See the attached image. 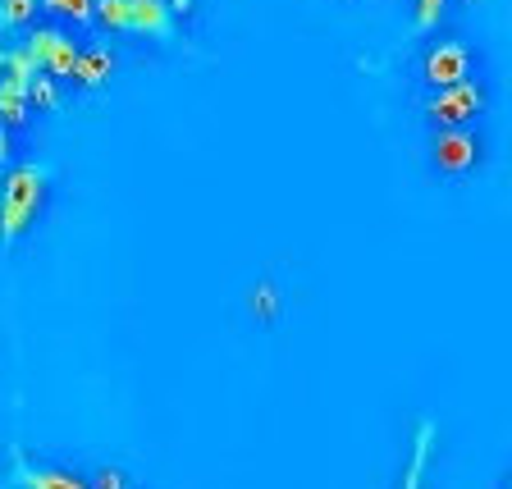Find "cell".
<instances>
[{"label":"cell","mask_w":512,"mask_h":489,"mask_svg":"<svg viewBox=\"0 0 512 489\" xmlns=\"http://www.w3.org/2000/svg\"><path fill=\"white\" fill-rule=\"evenodd\" d=\"M46 192V170L42 165H14L0 183V243L14 247L32 229L37 211H42Z\"/></svg>","instance_id":"cell-1"},{"label":"cell","mask_w":512,"mask_h":489,"mask_svg":"<svg viewBox=\"0 0 512 489\" xmlns=\"http://www.w3.org/2000/svg\"><path fill=\"white\" fill-rule=\"evenodd\" d=\"M28 51L37 55V69H42V74H51V78H69V74H74L78 46H74V37H69V32L37 28L28 37Z\"/></svg>","instance_id":"cell-3"},{"label":"cell","mask_w":512,"mask_h":489,"mask_svg":"<svg viewBox=\"0 0 512 489\" xmlns=\"http://www.w3.org/2000/svg\"><path fill=\"white\" fill-rule=\"evenodd\" d=\"M23 119H28V87L14 78H0V124L19 128Z\"/></svg>","instance_id":"cell-10"},{"label":"cell","mask_w":512,"mask_h":489,"mask_svg":"<svg viewBox=\"0 0 512 489\" xmlns=\"http://www.w3.org/2000/svg\"><path fill=\"white\" fill-rule=\"evenodd\" d=\"M256 302H261V311H266V316H270V311H275V288H270V284H261V288H256V298H252V307H256Z\"/></svg>","instance_id":"cell-18"},{"label":"cell","mask_w":512,"mask_h":489,"mask_svg":"<svg viewBox=\"0 0 512 489\" xmlns=\"http://www.w3.org/2000/svg\"><path fill=\"white\" fill-rule=\"evenodd\" d=\"M5 156H10V128L0 124V160H5Z\"/></svg>","instance_id":"cell-20"},{"label":"cell","mask_w":512,"mask_h":489,"mask_svg":"<svg viewBox=\"0 0 512 489\" xmlns=\"http://www.w3.org/2000/svg\"><path fill=\"white\" fill-rule=\"evenodd\" d=\"M60 78H51V74H37L28 83V106H37V110H60Z\"/></svg>","instance_id":"cell-13"},{"label":"cell","mask_w":512,"mask_h":489,"mask_svg":"<svg viewBox=\"0 0 512 489\" xmlns=\"http://www.w3.org/2000/svg\"><path fill=\"white\" fill-rule=\"evenodd\" d=\"M471 78V51L462 42H439L426 55V83L430 87H453Z\"/></svg>","instance_id":"cell-5"},{"label":"cell","mask_w":512,"mask_h":489,"mask_svg":"<svg viewBox=\"0 0 512 489\" xmlns=\"http://www.w3.org/2000/svg\"><path fill=\"white\" fill-rule=\"evenodd\" d=\"M42 10L64 14V19H74V23H92L96 0H42Z\"/></svg>","instance_id":"cell-15"},{"label":"cell","mask_w":512,"mask_h":489,"mask_svg":"<svg viewBox=\"0 0 512 489\" xmlns=\"http://www.w3.org/2000/svg\"><path fill=\"white\" fill-rule=\"evenodd\" d=\"M0 78H14V83L28 87L32 78H37V55H32L28 46H14V51H5V60H0Z\"/></svg>","instance_id":"cell-11"},{"label":"cell","mask_w":512,"mask_h":489,"mask_svg":"<svg viewBox=\"0 0 512 489\" xmlns=\"http://www.w3.org/2000/svg\"><path fill=\"white\" fill-rule=\"evenodd\" d=\"M42 10V0H0V28H28Z\"/></svg>","instance_id":"cell-12"},{"label":"cell","mask_w":512,"mask_h":489,"mask_svg":"<svg viewBox=\"0 0 512 489\" xmlns=\"http://www.w3.org/2000/svg\"><path fill=\"white\" fill-rule=\"evenodd\" d=\"M14 485L19 489H92L64 467H42V462H28L23 453H14Z\"/></svg>","instance_id":"cell-6"},{"label":"cell","mask_w":512,"mask_h":489,"mask_svg":"<svg viewBox=\"0 0 512 489\" xmlns=\"http://www.w3.org/2000/svg\"><path fill=\"white\" fill-rule=\"evenodd\" d=\"M110 69H115V55L106 51V46H87V51H78V60H74V83L78 87H101L110 78Z\"/></svg>","instance_id":"cell-8"},{"label":"cell","mask_w":512,"mask_h":489,"mask_svg":"<svg viewBox=\"0 0 512 489\" xmlns=\"http://www.w3.org/2000/svg\"><path fill=\"white\" fill-rule=\"evenodd\" d=\"M92 19L110 32H128V0H96Z\"/></svg>","instance_id":"cell-14"},{"label":"cell","mask_w":512,"mask_h":489,"mask_svg":"<svg viewBox=\"0 0 512 489\" xmlns=\"http://www.w3.org/2000/svg\"><path fill=\"white\" fill-rule=\"evenodd\" d=\"M128 32H147V37H170L174 14L165 0H128Z\"/></svg>","instance_id":"cell-7"},{"label":"cell","mask_w":512,"mask_h":489,"mask_svg":"<svg viewBox=\"0 0 512 489\" xmlns=\"http://www.w3.org/2000/svg\"><path fill=\"white\" fill-rule=\"evenodd\" d=\"M92 489H128V476L119 467H101V471H96V485Z\"/></svg>","instance_id":"cell-17"},{"label":"cell","mask_w":512,"mask_h":489,"mask_svg":"<svg viewBox=\"0 0 512 489\" xmlns=\"http://www.w3.org/2000/svg\"><path fill=\"white\" fill-rule=\"evenodd\" d=\"M165 5H170L174 19H179V14H192V0H165Z\"/></svg>","instance_id":"cell-19"},{"label":"cell","mask_w":512,"mask_h":489,"mask_svg":"<svg viewBox=\"0 0 512 489\" xmlns=\"http://www.w3.org/2000/svg\"><path fill=\"white\" fill-rule=\"evenodd\" d=\"M448 0H416V28H435Z\"/></svg>","instance_id":"cell-16"},{"label":"cell","mask_w":512,"mask_h":489,"mask_svg":"<svg viewBox=\"0 0 512 489\" xmlns=\"http://www.w3.org/2000/svg\"><path fill=\"white\" fill-rule=\"evenodd\" d=\"M430 444H435V426L421 421V426H416V439H412V458H407V471H403V489H421L426 462H430Z\"/></svg>","instance_id":"cell-9"},{"label":"cell","mask_w":512,"mask_h":489,"mask_svg":"<svg viewBox=\"0 0 512 489\" xmlns=\"http://www.w3.org/2000/svg\"><path fill=\"white\" fill-rule=\"evenodd\" d=\"M476 156H480V142L467 124L435 133V165L444 174H467L471 165H476Z\"/></svg>","instance_id":"cell-4"},{"label":"cell","mask_w":512,"mask_h":489,"mask_svg":"<svg viewBox=\"0 0 512 489\" xmlns=\"http://www.w3.org/2000/svg\"><path fill=\"white\" fill-rule=\"evenodd\" d=\"M0 60H5V46H0Z\"/></svg>","instance_id":"cell-21"},{"label":"cell","mask_w":512,"mask_h":489,"mask_svg":"<svg viewBox=\"0 0 512 489\" xmlns=\"http://www.w3.org/2000/svg\"><path fill=\"white\" fill-rule=\"evenodd\" d=\"M430 119L444 128H462L467 119H476L480 110H485V87L476 83V78H462V83L453 87H435V96H430Z\"/></svg>","instance_id":"cell-2"}]
</instances>
